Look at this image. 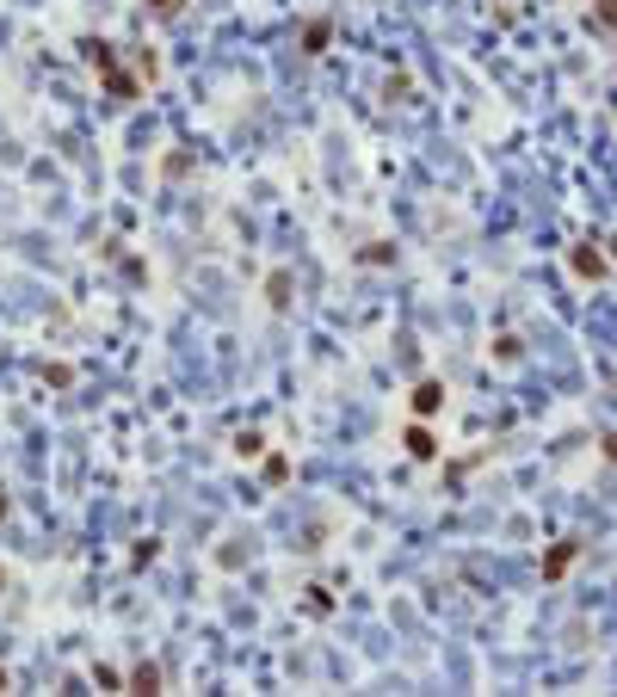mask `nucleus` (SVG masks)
Wrapping results in <instances>:
<instances>
[{
	"label": "nucleus",
	"instance_id": "1",
	"mask_svg": "<svg viewBox=\"0 0 617 697\" xmlns=\"http://www.w3.org/2000/svg\"><path fill=\"white\" fill-rule=\"evenodd\" d=\"M568 266H574V278H587V284H599L611 266H605V253H599V241H580L574 253H568Z\"/></svg>",
	"mask_w": 617,
	"mask_h": 697
},
{
	"label": "nucleus",
	"instance_id": "2",
	"mask_svg": "<svg viewBox=\"0 0 617 697\" xmlns=\"http://www.w3.org/2000/svg\"><path fill=\"white\" fill-rule=\"evenodd\" d=\"M408 408H414V420H432L445 408V383L439 377H426V383H414V395H408Z\"/></svg>",
	"mask_w": 617,
	"mask_h": 697
},
{
	"label": "nucleus",
	"instance_id": "3",
	"mask_svg": "<svg viewBox=\"0 0 617 697\" xmlns=\"http://www.w3.org/2000/svg\"><path fill=\"white\" fill-rule=\"evenodd\" d=\"M402 445H408V457H414V463H432V457H439V438H432V426H426V420H414V426L402 432Z\"/></svg>",
	"mask_w": 617,
	"mask_h": 697
},
{
	"label": "nucleus",
	"instance_id": "4",
	"mask_svg": "<svg viewBox=\"0 0 617 697\" xmlns=\"http://www.w3.org/2000/svg\"><path fill=\"white\" fill-rule=\"evenodd\" d=\"M81 50H87V62L99 68V75H118V56H112V44H105V38H87Z\"/></svg>",
	"mask_w": 617,
	"mask_h": 697
},
{
	"label": "nucleus",
	"instance_id": "5",
	"mask_svg": "<svg viewBox=\"0 0 617 697\" xmlns=\"http://www.w3.org/2000/svg\"><path fill=\"white\" fill-rule=\"evenodd\" d=\"M130 691H142V697H155V691H161V667H155V660L130 667Z\"/></svg>",
	"mask_w": 617,
	"mask_h": 697
},
{
	"label": "nucleus",
	"instance_id": "6",
	"mask_svg": "<svg viewBox=\"0 0 617 697\" xmlns=\"http://www.w3.org/2000/svg\"><path fill=\"white\" fill-rule=\"evenodd\" d=\"M328 38H334V25H328V19H309V25H303V50H309V56L328 50Z\"/></svg>",
	"mask_w": 617,
	"mask_h": 697
},
{
	"label": "nucleus",
	"instance_id": "7",
	"mask_svg": "<svg viewBox=\"0 0 617 697\" xmlns=\"http://www.w3.org/2000/svg\"><path fill=\"white\" fill-rule=\"evenodd\" d=\"M568 562H574V543H556L550 556H543V580H562V574H568Z\"/></svg>",
	"mask_w": 617,
	"mask_h": 697
},
{
	"label": "nucleus",
	"instance_id": "8",
	"mask_svg": "<svg viewBox=\"0 0 617 697\" xmlns=\"http://www.w3.org/2000/svg\"><path fill=\"white\" fill-rule=\"evenodd\" d=\"M290 482V457H266V488H284Z\"/></svg>",
	"mask_w": 617,
	"mask_h": 697
},
{
	"label": "nucleus",
	"instance_id": "9",
	"mask_svg": "<svg viewBox=\"0 0 617 697\" xmlns=\"http://www.w3.org/2000/svg\"><path fill=\"white\" fill-rule=\"evenodd\" d=\"M266 297H272V303H278V309H284V303H290V278H284V272H272V278H266Z\"/></svg>",
	"mask_w": 617,
	"mask_h": 697
},
{
	"label": "nucleus",
	"instance_id": "10",
	"mask_svg": "<svg viewBox=\"0 0 617 697\" xmlns=\"http://www.w3.org/2000/svg\"><path fill=\"white\" fill-rule=\"evenodd\" d=\"M93 685H105V691H118V685H130L124 673H112V667H93Z\"/></svg>",
	"mask_w": 617,
	"mask_h": 697
},
{
	"label": "nucleus",
	"instance_id": "11",
	"mask_svg": "<svg viewBox=\"0 0 617 697\" xmlns=\"http://www.w3.org/2000/svg\"><path fill=\"white\" fill-rule=\"evenodd\" d=\"M235 451H241V457H260V451H266V438H260V432H241V445H235Z\"/></svg>",
	"mask_w": 617,
	"mask_h": 697
},
{
	"label": "nucleus",
	"instance_id": "12",
	"mask_svg": "<svg viewBox=\"0 0 617 697\" xmlns=\"http://www.w3.org/2000/svg\"><path fill=\"white\" fill-rule=\"evenodd\" d=\"M105 87H112L118 99H136V81H130V75H105Z\"/></svg>",
	"mask_w": 617,
	"mask_h": 697
},
{
	"label": "nucleus",
	"instance_id": "13",
	"mask_svg": "<svg viewBox=\"0 0 617 697\" xmlns=\"http://www.w3.org/2000/svg\"><path fill=\"white\" fill-rule=\"evenodd\" d=\"M149 7H155V13H161V19H173V13H179V7H186V0H149Z\"/></svg>",
	"mask_w": 617,
	"mask_h": 697
},
{
	"label": "nucleus",
	"instance_id": "14",
	"mask_svg": "<svg viewBox=\"0 0 617 697\" xmlns=\"http://www.w3.org/2000/svg\"><path fill=\"white\" fill-rule=\"evenodd\" d=\"M599 19H605V25H617V0H599Z\"/></svg>",
	"mask_w": 617,
	"mask_h": 697
},
{
	"label": "nucleus",
	"instance_id": "15",
	"mask_svg": "<svg viewBox=\"0 0 617 697\" xmlns=\"http://www.w3.org/2000/svg\"><path fill=\"white\" fill-rule=\"evenodd\" d=\"M0 519H7V494H0Z\"/></svg>",
	"mask_w": 617,
	"mask_h": 697
},
{
	"label": "nucleus",
	"instance_id": "16",
	"mask_svg": "<svg viewBox=\"0 0 617 697\" xmlns=\"http://www.w3.org/2000/svg\"><path fill=\"white\" fill-rule=\"evenodd\" d=\"M0 691H7V667H0Z\"/></svg>",
	"mask_w": 617,
	"mask_h": 697
}]
</instances>
